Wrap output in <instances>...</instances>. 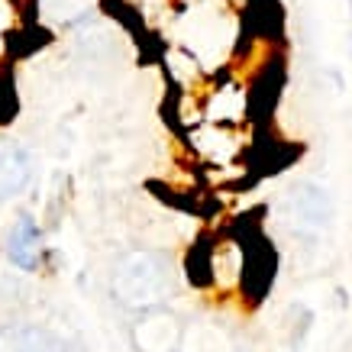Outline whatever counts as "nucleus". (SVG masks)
<instances>
[{
  "label": "nucleus",
  "mask_w": 352,
  "mask_h": 352,
  "mask_svg": "<svg viewBox=\"0 0 352 352\" xmlns=\"http://www.w3.org/2000/svg\"><path fill=\"white\" fill-rule=\"evenodd\" d=\"M113 300L126 310H152L162 307V300L171 291V265L168 258L159 252H126L113 268V281H110Z\"/></svg>",
  "instance_id": "nucleus-1"
},
{
  "label": "nucleus",
  "mask_w": 352,
  "mask_h": 352,
  "mask_svg": "<svg viewBox=\"0 0 352 352\" xmlns=\"http://www.w3.org/2000/svg\"><path fill=\"white\" fill-rule=\"evenodd\" d=\"M182 323L168 307L142 310L139 323L133 327V349L136 352H178Z\"/></svg>",
  "instance_id": "nucleus-2"
},
{
  "label": "nucleus",
  "mask_w": 352,
  "mask_h": 352,
  "mask_svg": "<svg viewBox=\"0 0 352 352\" xmlns=\"http://www.w3.org/2000/svg\"><path fill=\"white\" fill-rule=\"evenodd\" d=\"M32 182V155L13 139H0V201H10Z\"/></svg>",
  "instance_id": "nucleus-3"
},
{
  "label": "nucleus",
  "mask_w": 352,
  "mask_h": 352,
  "mask_svg": "<svg viewBox=\"0 0 352 352\" xmlns=\"http://www.w3.org/2000/svg\"><path fill=\"white\" fill-rule=\"evenodd\" d=\"M0 352H68V342L39 323H16L0 330Z\"/></svg>",
  "instance_id": "nucleus-4"
},
{
  "label": "nucleus",
  "mask_w": 352,
  "mask_h": 352,
  "mask_svg": "<svg viewBox=\"0 0 352 352\" xmlns=\"http://www.w3.org/2000/svg\"><path fill=\"white\" fill-rule=\"evenodd\" d=\"M7 256L23 272H36L39 268V262H43V230H39V223L32 217L23 214L13 223L10 236H7Z\"/></svg>",
  "instance_id": "nucleus-5"
},
{
  "label": "nucleus",
  "mask_w": 352,
  "mask_h": 352,
  "mask_svg": "<svg viewBox=\"0 0 352 352\" xmlns=\"http://www.w3.org/2000/svg\"><path fill=\"white\" fill-rule=\"evenodd\" d=\"M178 352H233V342L214 323H197V327L182 333Z\"/></svg>",
  "instance_id": "nucleus-6"
},
{
  "label": "nucleus",
  "mask_w": 352,
  "mask_h": 352,
  "mask_svg": "<svg viewBox=\"0 0 352 352\" xmlns=\"http://www.w3.org/2000/svg\"><path fill=\"white\" fill-rule=\"evenodd\" d=\"M45 10L58 16V20H72V16H81V10L91 7V0H43Z\"/></svg>",
  "instance_id": "nucleus-7"
}]
</instances>
